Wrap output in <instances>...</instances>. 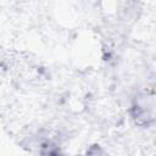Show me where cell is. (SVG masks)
Here are the masks:
<instances>
[{"label":"cell","instance_id":"1","mask_svg":"<svg viewBox=\"0 0 156 156\" xmlns=\"http://www.w3.org/2000/svg\"><path fill=\"white\" fill-rule=\"evenodd\" d=\"M133 116L139 124H147L154 116V98L147 94L136 98L133 104Z\"/></svg>","mask_w":156,"mask_h":156}]
</instances>
